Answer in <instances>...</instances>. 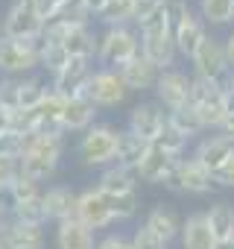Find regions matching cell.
Returning <instances> with one entry per match:
<instances>
[{
  "label": "cell",
  "mask_w": 234,
  "mask_h": 249,
  "mask_svg": "<svg viewBox=\"0 0 234 249\" xmlns=\"http://www.w3.org/2000/svg\"><path fill=\"white\" fill-rule=\"evenodd\" d=\"M65 144L67 135L62 129H41L33 132L27 138V150L21 156V173L38 185L47 188V182H53V176L59 173L62 156H65Z\"/></svg>",
  "instance_id": "cell-1"
},
{
  "label": "cell",
  "mask_w": 234,
  "mask_h": 249,
  "mask_svg": "<svg viewBox=\"0 0 234 249\" xmlns=\"http://www.w3.org/2000/svg\"><path fill=\"white\" fill-rule=\"evenodd\" d=\"M135 30L141 36V56L144 59H150L158 71L179 68V50H176V38H173V24H170L164 6L158 12H152Z\"/></svg>",
  "instance_id": "cell-2"
},
{
  "label": "cell",
  "mask_w": 234,
  "mask_h": 249,
  "mask_svg": "<svg viewBox=\"0 0 234 249\" xmlns=\"http://www.w3.org/2000/svg\"><path fill=\"white\" fill-rule=\"evenodd\" d=\"M120 132H123V126H117L111 120H97L88 132H82L79 144H76V156H79L82 167H94V170L111 167L117 161Z\"/></svg>",
  "instance_id": "cell-3"
},
{
  "label": "cell",
  "mask_w": 234,
  "mask_h": 249,
  "mask_svg": "<svg viewBox=\"0 0 234 249\" xmlns=\"http://www.w3.org/2000/svg\"><path fill=\"white\" fill-rule=\"evenodd\" d=\"M141 56V36L129 27H102L97 36V68H114L120 71L126 62Z\"/></svg>",
  "instance_id": "cell-4"
},
{
  "label": "cell",
  "mask_w": 234,
  "mask_h": 249,
  "mask_svg": "<svg viewBox=\"0 0 234 249\" xmlns=\"http://www.w3.org/2000/svg\"><path fill=\"white\" fill-rule=\"evenodd\" d=\"M187 108L196 114L199 126H202L205 132H219L222 123H225V117H228L222 82L193 76V91H190V106H187Z\"/></svg>",
  "instance_id": "cell-5"
},
{
  "label": "cell",
  "mask_w": 234,
  "mask_h": 249,
  "mask_svg": "<svg viewBox=\"0 0 234 249\" xmlns=\"http://www.w3.org/2000/svg\"><path fill=\"white\" fill-rule=\"evenodd\" d=\"M41 65V41H24L0 36V76H30L38 73Z\"/></svg>",
  "instance_id": "cell-6"
},
{
  "label": "cell",
  "mask_w": 234,
  "mask_h": 249,
  "mask_svg": "<svg viewBox=\"0 0 234 249\" xmlns=\"http://www.w3.org/2000/svg\"><path fill=\"white\" fill-rule=\"evenodd\" d=\"M164 188L173 191V194H182V196H208V194H217L219 191L217 182H214V173L205 170L190 156H184L176 164V170L170 173V179H167Z\"/></svg>",
  "instance_id": "cell-7"
},
{
  "label": "cell",
  "mask_w": 234,
  "mask_h": 249,
  "mask_svg": "<svg viewBox=\"0 0 234 249\" xmlns=\"http://www.w3.org/2000/svg\"><path fill=\"white\" fill-rule=\"evenodd\" d=\"M190 91H193V73L184 68H170V71L158 73L152 94H155V103L167 114H173V111H182L190 106Z\"/></svg>",
  "instance_id": "cell-8"
},
{
  "label": "cell",
  "mask_w": 234,
  "mask_h": 249,
  "mask_svg": "<svg viewBox=\"0 0 234 249\" xmlns=\"http://www.w3.org/2000/svg\"><path fill=\"white\" fill-rule=\"evenodd\" d=\"M44 18L35 12L33 0H12L9 9L0 18V30L9 38H24V41H41L44 36Z\"/></svg>",
  "instance_id": "cell-9"
},
{
  "label": "cell",
  "mask_w": 234,
  "mask_h": 249,
  "mask_svg": "<svg viewBox=\"0 0 234 249\" xmlns=\"http://www.w3.org/2000/svg\"><path fill=\"white\" fill-rule=\"evenodd\" d=\"M85 94L91 97V103L102 111V108H117L129 100V88L120 76V71L114 68H94L88 85H85Z\"/></svg>",
  "instance_id": "cell-10"
},
{
  "label": "cell",
  "mask_w": 234,
  "mask_h": 249,
  "mask_svg": "<svg viewBox=\"0 0 234 249\" xmlns=\"http://www.w3.org/2000/svg\"><path fill=\"white\" fill-rule=\"evenodd\" d=\"M164 126H167V111L155 103V100H141V103H135L132 108H129V114H126V132H132V135H138L141 141H147V144H155L158 141V135L164 132Z\"/></svg>",
  "instance_id": "cell-11"
},
{
  "label": "cell",
  "mask_w": 234,
  "mask_h": 249,
  "mask_svg": "<svg viewBox=\"0 0 234 249\" xmlns=\"http://www.w3.org/2000/svg\"><path fill=\"white\" fill-rule=\"evenodd\" d=\"M187 65H190V73L199 76V79H217V82H222V79L231 73L228 59H225L222 38H217L214 33L199 44V50L193 53V59H190Z\"/></svg>",
  "instance_id": "cell-12"
},
{
  "label": "cell",
  "mask_w": 234,
  "mask_h": 249,
  "mask_svg": "<svg viewBox=\"0 0 234 249\" xmlns=\"http://www.w3.org/2000/svg\"><path fill=\"white\" fill-rule=\"evenodd\" d=\"M76 220H82V223H85L88 229H94V231H102V229H111V226H114V214H111L108 196H105L97 185H88V188L79 191Z\"/></svg>",
  "instance_id": "cell-13"
},
{
  "label": "cell",
  "mask_w": 234,
  "mask_h": 249,
  "mask_svg": "<svg viewBox=\"0 0 234 249\" xmlns=\"http://www.w3.org/2000/svg\"><path fill=\"white\" fill-rule=\"evenodd\" d=\"M193 161H199L205 170H219L231 156H234V141H228L222 132H205L187 153Z\"/></svg>",
  "instance_id": "cell-14"
},
{
  "label": "cell",
  "mask_w": 234,
  "mask_h": 249,
  "mask_svg": "<svg viewBox=\"0 0 234 249\" xmlns=\"http://www.w3.org/2000/svg\"><path fill=\"white\" fill-rule=\"evenodd\" d=\"M97 114H100V108L91 103L88 94H73V97H67V103H65L59 129H62L65 135H82V132H88L94 123H97Z\"/></svg>",
  "instance_id": "cell-15"
},
{
  "label": "cell",
  "mask_w": 234,
  "mask_h": 249,
  "mask_svg": "<svg viewBox=\"0 0 234 249\" xmlns=\"http://www.w3.org/2000/svg\"><path fill=\"white\" fill-rule=\"evenodd\" d=\"M97 62L94 59H67V65L50 79V88L59 91L62 97H73V94H85V85L94 73Z\"/></svg>",
  "instance_id": "cell-16"
},
{
  "label": "cell",
  "mask_w": 234,
  "mask_h": 249,
  "mask_svg": "<svg viewBox=\"0 0 234 249\" xmlns=\"http://www.w3.org/2000/svg\"><path fill=\"white\" fill-rule=\"evenodd\" d=\"M44 208H47V220L50 223H65L70 217H76V205H79V191L73 185L65 182H53L44 188L41 194Z\"/></svg>",
  "instance_id": "cell-17"
},
{
  "label": "cell",
  "mask_w": 234,
  "mask_h": 249,
  "mask_svg": "<svg viewBox=\"0 0 234 249\" xmlns=\"http://www.w3.org/2000/svg\"><path fill=\"white\" fill-rule=\"evenodd\" d=\"M184 156H173V153H167V150H161V147H150V153H147V159L138 164V182H144V185H167V179H170V173L176 170V164L182 161Z\"/></svg>",
  "instance_id": "cell-18"
},
{
  "label": "cell",
  "mask_w": 234,
  "mask_h": 249,
  "mask_svg": "<svg viewBox=\"0 0 234 249\" xmlns=\"http://www.w3.org/2000/svg\"><path fill=\"white\" fill-rule=\"evenodd\" d=\"M211 36V30L205 27V21L199 18V12L193 9L187 18H182L176 27H173V38H176V50H179V59L190 62L193 53L199 50V44Z\"/></svg>",
  "instance_id": "cell-19"
},
{
  "label": "cell",
  "mask_w": 234,
  "mask_h": 249,
  "mask_svg": "<svg viewBox=\"0 0 234 249\" xmlns=\"http://www.w3.org/2000/svg\"><path fill=\"white\" fill-rule=\"evenodd\" d=\"M3 249H44L47 246V226H30L9 217V223L0 231Z\"/></svg>",
  "instance_id": "cell-20"
},
{
  "label": "cell",
  "mask_w": 234,
  "mask_h": 249,
  "mask_svg": "<svg viewBox=\"0 0 234 249\" xmlns=\"http://www.w3.org/2000/svg\"><path fill=\"white\" fill-rule=\"evenodd\" d=\"M182 249H219L208 220H205V211H190L184 220H182Z\"/></svg>",
  "instance_id": "cell-21"
},
{
  "label": "cell",
  "mask_w": 234,
  "mask_h": 249,
  "mask_svg": "<svg viewBox=\"0 0 234 249\" xmlns=\"http://www.w3.org/2000/svg\"><path fill=\"white\" fill-rule=\"evenodd\" d=\"M158 68L144 59V56H135L132 62H126L120 68V76L129 88V94H147V91H155V82H158Z\"/></svg>",
  "instance_id": "cell-22"
},
{
  "label": "cell",
  "mask_w": 234,
  "mask_h": 249,
  "mask_svg": "<svg viewBox=\"0 0 234 249\" xmlns=\"http://www.w3.org/2000/svg\"><path fill=\"white\" fill-rule=\"evenodd\" d=\"M56 249H97V231L76 217L56 223Z\"/></svg>",
  "instance_id": "cell-23"
},
{
  "label": "cell",
  "mask_w": 234,
  "mask_h": 249,
  "mask_svg": "<svg viewBox=\"0 0 234 249\" xmlns=\"http://www.w3.org/2000/svg\"><path fill=\"white\" fill-rule=\"evenodd\" d=\"M105 196H120V194H135L138 191V173L129 170V167H120V164H111L105 170H100L97 182H94Z\"/></svg>",
  "instance_id": "cell-24"
},
{
  "label": "cell",
  "mask_w": 234,
  "mask_h": 249,
  "mask_svg": "<svg viewBox=\"0 0 234 249\" xmlns=\"http://www.w3.org/2000/svg\"><path fill=\"white\" fill-rule=\"evenodd\" d=\"M144 226H147L155 237H161L167 246L182 234V217H179L170 205H164V202H158V205H152V208H150V214H147Z\"/></svg>",
  "instance_id": "cell-25"
},
{
  "label": "cell",
  "mask_w": 234,
  "mask_h": 249,
  "mask_svg": "<svg viewBox=\"0 0 234 249\" xmlns=\"http://www.w3.org/2000/svg\"><path fill=\"white\" fill-rule=\"evenodd\" d=\"M205 220H208V226H211V231H214L219 246H225L234 237V202H228V199L211 202L205 208Z\"/></svg>",
  "instance_id": "cell-26"
},
{
  "label": "cell",
  "mask_w": 234,
  "mask_h": 249,
  "mask_svg": "<svg viewBox=\"0 0 234 249\" xmlns=\"http://www.w3.org/2000/svg\"><path fill=\"white\" fill-rule=\"evenodd\" d=\"M97 30L94 24H79L67 38H65V50L70 59H97Z\"/></svg>",
  "instance_id": "cell-27"
},
{
  "label": "cell",
  "mask_w": 234,
  "mask_h": 249,
  "mask_svg": "<svg viewBox=\"0 0 234 249\" xmlns=\"http://www.w3.org/2000/svg\"><path fill=\"white\" fill-rule=\"evenodd\" d=\"M150 147H152V144H147V141H141L138 135H132V132L123 129V132H120V144H117V161H114V164L129 167V170H138V164L147 159Z\"/></svg>",
  "instance_id": "cell-28"
},
{
  "label": "cell",
  "mask_w": 234,
  "mask_h": 249,
  "mask_svg": "<svg viewBox=\"0 0 234 249\" xmlns=\"http://www.w3.org/2000/svg\"><path fill=\"white\" fill-rule=\"evenodd\" d=\"M196 12L205 21L208 30L228 27L234 21V3L231 0H196Z\"/></svg>",
  "instance_id": "cell-29"
},
{
  "label": "cell",
  "mask_w": 234,
  "mask_h": 249,
  "mask_svg": "<svg viewBox=\"0 0 234 249\" xmlns=\"http://www.w3.org/2000/svg\"><path fill=\"white\" fill-rule=\"evenodd\" d=\"M50 91V79H44L41 73H30L18 79V100L21 108H38V103L44 100V94Z\"/></svg>",
  "instance_id": "cell-30"
},
{
  "label": "cell",
  "mask_w": 234,
  "mask_h": 249,
  "mask_svg": "<svg viewBox=\"0 0 234 249\" xmlns=\"http://www.w3.org/2000/svg\"><path fill=\"white\" fill-rule=\"evenodd\" d=\"M65 103H67V97H62V94H59V91H53V88L44 94V100H41V103H38V108H35L41 129H59V120H62ZM41 129H38V132H41Z\"/></svg>",
  "instance_id": "cell-31"
},
{
  "label": "cell",
  "mask_w": 234,
  "mask_h": 249,
  "mask_svg": "<svg viewBox=\"0 0 234 249\" xmlns=\"http://www.w3.org/2000/svg\"><path fill=\"white\" fill-rule=\"evenodd\" d=\"M9 217L18 220V223H30V226H47V208H44V199H27V202H18V205H9Z\"/></svg>",
  "instance_id": "cell-32"
},
{
  "label": "cell",
  "mask_w": 234,
  "mask_h": 249,
  "mask_svg": "<svg viewBox=\"0 0 234 249\" xmlns=\"http://www.w3.org/2000/svg\"><path fill=\"white\" fill-rule=\"evenodd\" d=\"M67 50L62 47V44H50V41H41V65H38V71L41 73H47V79H53L65 65H67Z\"/></svg>",
  "instance_id": "cell-33"
},
{
  "label": "cell",
  "mask_w": 234,
  "mask_h": 249,
  "mask_svg": "<svg viewBox=\"0 0 234 249\" xmlns=\"http://www.w3.org/2000/svg\"><path fill=\"white\" fill-rule=\"evenodd\" d=\"M97 21L102 27H129L132 24V0H108Z\"/></svg>",
  "instance_id": "cell-34"
},
{
  "label": "cell",
  "mask_w": 234,
  "mask_h": 249,
  "mask_svg": "<svg viewBox=\"0 0 234 249\" xmlns=\"http://www.w3.org/2000/svg\"><path fill=\"white\" fill-rule=\"evenodd\" d=\"M44 194V185H38V182H33V179H27L24 173L9 185V191L3 194L6 196V202L9 205H18V202H27V199H38Z\"/></svg>",
  "instance_id": "cell-35"
},
{
  "label": "cell",
  "mask_w": 234,
  "mask_h": 249,
  "mask_svg": "<svg viewBox=\"0 0 234 249\" xmlns=\"http://www.w3.org/2000/svg\"><path fill=\"white\" fill-rule=\"evenodd\" d=\"M108 205H111L114 223H126V220H135L138 217L141 196H138V191L135 194H120V196H108Z\"/></svg>",
  "instance_id": "cell-36"
},
{
  "label": "cell",
  "mask_w": 234,
  "mask_h": 249,
  "mask_svg": "<svg viewBox=\"0 0 234 249\" xmlns=\"http://www.w3.org/2000/svg\"><path fill=\"white\" fill-rule=\"evenodd\" d=\"M33 6H35V12L44 18V24H50V21L67 15V12L76 6V0H33Z\"/></svg>",
  "instance_id": "cell-37"
},
{
  "label": "cell",
  "mask_w": 234,
  "mask_h": 249,
  "mask_svg": "<svg viewBox=\"0 0 234 249\" xmlns=\"http://www.w3.org/2000/svg\"><path fill=\"white\" fill-rule=\"evenodd\" d=\"M27 138L30 135H21V132H3L0 135V156H9V159H18L21 161V156H24V150H27Z\"/></svg>",
  "instance_id": "cell-38"
},
{
  "label": "cell",
  "mask_w": 234,
  "mask_h": 249,
  "mask_svg": "<svg viewBox=\"0 0 234 249\" xmlns=\"http://www.w3.org/2000/svg\"><path fill=\"white\" fill-rule=\"evenodd\" d=\"M0 108H3V111L21 108V100H18V79H15V76H0Z\"/></svg>",
  "instance_id": "cell-39"
},
{
  "label": "cell",
  "mask_w": 234,
  "mask_h": 249,
  "mask_svg": "<svg viewBox=\"0 0 234 249\" xmlns=\"http://www.w3.org/2000/svg\"><path fill=\"white\" fill-rule=\"evenodd\" d=\"M108 0H76V6L67 12V18H82V21H97L102 15Z\"/></svg>",
  "instance_id": "cell-40"
},
{
  "label": "cell",
  "mask_w": 234,
  "mask_h": 249,
  "mask_svg": "<svg viewBox=\"0 0 234 249\" xmlns=\"http://www.w3.org/2000/svg\"><path fill=\"white\" fill-rule=\"evenodd\" d=\"M132 249H170L161 237H155L144 223L141 226H135V231H132Z\"/></svg>",
  "instance_id": "cell-41"
},
{
  "label": "cell",
  "mask_w": 234,
  "mask_h": 249,
  "mask_svg": "<svg viewBox=\"0 0 234 249\" xmlns=\"http://www.w3.org/2000/svg\"><path fill=\"white\" fill-rule=\"evenodd\" d=\"M21 176V161L9 159V156H0V196L9 191V185Z\"/></svg>",
  "instance_id": "cell-42"
},
{
  "label": "cell",
  "mask_w": 234,
  "mask_h": 249,
  "mask_svg": "<svg viewBox=\"0 0 234 249\" xmlns=\"http://www.w3.org/2000/svg\"><path fill=\"white\" fill-rule=\"evenodd\" d=\"M97 249H132V234L129 231H105L102 237H97Z\"/></svg>",
  "instance_id": "cell-43"
},
{
  "label": "cell",
  "mask_w": 234,
  "mask_h": 249,
  "mask_svg": "<svg viewBox=\"0 0 234 249\" xmlns=\"http://www.w3.org/2000/svg\"><path fill=\"white\" fill-rule=\"evenodd\" d=\"M164 6V0H132V27L144 24L152 12H158Z\"/></svg>",
  "instance_id": "cell-44"
},
{
  "label": "cell",
  "mask_w": 234,
  "mask_h": 249,
  "mask_svg": "<svg viewBox=\"0 0 234 249\" xmlns=\"http://www.w3.org/2000/svg\"><path fill=\"white\" fill-rule=\"evenodd\" d=\"M214 182H217V188L234 191V156H231L219 170H214Z\"/></svg>",
  "instance_id": "cell-45"
},
{
  "label": "cell",
  "mask_w": 234,
  "mask_h": 249,
  "mask_svg": "<svg viewBox=\"0 0 234 249\" xmlns=\"http://www.w3.org/2000/svg\"><path fill=\"white\" fill-rule=\"evenodd\" d=\"M222 91H225V106H228V111H234V71L222 79Z\"/></svg>",
  "instance_id": "cell-46"
},
{
  "label": "cell",
  "mask_w": 234,
  "mask_h": 249,
  "mask_svg": "<svg viewBox=\"0 0 234 249\" xmlns=\"http://www.w3.org/2000/svg\"><path fill=\"white\" fill-rule=\"evenodd\" d=\"M222 47H225V59H228V68L234 71V27L225 33V38H222Z\"/></svg>",
  "instance_id": "cell-47"
},
{
  "label": "cell",
  "mask_w": 234,
  "mask_h": 249,
  "mask_svg": "<svg viewBox=\"0 0 234 249\" xmlns=\"http://www.w3.org/2000/svg\"><path fill=\"white\" fill-rule=\"evenodd\" d=\"M228 141H234V111H228V117H225V123H222V129H219Z\"/></svg>",
  "instance_id": "cell-48"
},
{
  "label": "cell",
  "mask_w": 234,
  "mask_h": 249,
  "mask_svg": "<svg viewBox=\"0 0 234 249\" xmlns=\"http://www.w3.org/2000/svg\"><path fill=\"white\" fill-rule=\"evenodd\" d=\"M6 223H9V202H6V196H0V231H3Z\"/></svg>",
  "instance_id": "cell-49"
},
{
  "label": "cell",
  "mask_w": 234,
  "mask_h": 249,
  "mask_svg": "<svg viewBox=\"0 0 234 249\" xmlns=\"http://www.w3.org/2000/svg\"><path fill=\"white\" fill-rule=\"evenodd\" d=\"M3 132H9V111L0 108V135H3Z\"/></svg>",
  "instance_id": "cell-50"
},
{
  "label": "cell",
  "mask_w": 234,
  "mask_h": 249,
  "mask_svg": "<svg viewBox=\"0 0 234 249\" xmlns=\"http://www.w3.org/2000/svg\"><path fill=\"white\" fill-rule=\"evenodd\" d=\"M0 36H3V30H0Z\"/></svg>",
  "instance_id": "cell-51"
},
{
  "label": "cell",
  "mask_w": 234,
  "mask_h": 249,
  "mask_svg": "<svg viewBox=\"0 0 234 249\" xmlns=\"http://www.w3.org/2000/svg\"><path fill=\"white\" fill-rule=\"evenodd\" d=\"M0 249H3V246H0Z\"/></svg>",
  "instance_id": "cell-52"
},
{
  "label": "cell",
  "mask_w": 234,
  "mask_h": 249,
  "mask_svg": "<svg viewBox=\"0 0 234 249\" xmlns=\"http://www.w3.org/2000/svg\"><path fill=\"white\" fill-rule=\"evenodd\" d=\"M231 3H234V0H231Z\"/></svg>",
  "instance_id": "cell-53"
}]
</instances>
